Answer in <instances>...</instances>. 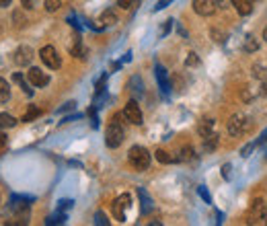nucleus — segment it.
I'll return each instance as SVG.
<instances>
[{
  "label": "nucleus",
  "instance_id": "nucleus-1",
  "mask_svg": "<svg viewBox=\"0 0 267 226\" xmlns=\"http://www.w3.org/2000/svg\"><path fill=\"white\" fill-rule=\"evenodd\" d=\"M119 118H121V116L117 113V116H113V120H111L109 126H107V132H105V144H107L109 148H117V146H121V142H123V138H125V130H123Z\"/></svg>",
  "mask_w": 267,
  "mask_h": 226
},
{
  "label": "nucleus",
  "instance_id": "nucleus-2",
  "mask_svg": "<svg viewBox=\"0 0 267 226\" xmlns=\"http://www.w3.org/2000/svg\"><path fill=\"white\" fill-rule=\"evenodd\" d=\"M127 158H129V165L138 171H146L150 167V152L144 146H131L127 152Z\"/></svg>",
  "mask_w": 267,
  "mask_h": 226
},
{
  "label": "nucleus",
  "instance_id": "nucleus-3",
  "mask_svg": "<svg viewBox=\"0 0 267 226\" xmlns=\"http://www.w3.org/2000/svg\"><path fill=\"white\" fill-rule=\"evenodd\" d=\"M251 130V120L244 116V113H234V116L230 118L228 122V132L232 136H242V134H247Z\"/></svg>",
  "mask_w": 267,
  "mask_h": 226
},
{
  "label": "nucleus",
  "instance_id": "nucleus-4",
  "mask_svg": "<svg viewBox=\"0 0 267 226\" xmlns=\"http://www.w3.org/2000/svg\"><path fill=\"white\" fill-rule=\"evenodd\" d=\"M39 58H41V62L46 64L48 68H52V70H58V68L62 66V60H60V56H58L54 45H46V48H41Z\"/></svg>",
  "mask_w": 267,
  "mask_h": 226
},
{
  "label": "nucleus",
  "instance_id": "nucleus-5",
  "mask_svg": "<svg viewBox=\"0 0 267 226\" xmlns=\"http://www.w3.org/2000/svg\"><path fill=\"white\" fill-rule=\"evenodd\" d=\"M123 118H125L129 124H134V126H142V109H140V105L136 103V99H131V101L125 105Z\"/></svg>",
  "mask_w": 267,
  "mask_h": 226
},
{
  "label": "nucleus",
  "instance_id": "nucleus-6",
  "mask_svg": "<svg viewBox=\"0 0 267 226\" xmlns=\"http://www.w3.org/2000/svg\"><path fill=\"white\" fill-rule=\"evenodd\" d=\"M218 0H193V11L199 17H212L218 11Z\"/></svg>",
  "mask_w": 267,
  "mask_h": 226
},
{
  "label": "nucleus",
  "instance_id": "nucleus-7",
  "mask_svg": "<svg viewBox=\"0 0 267 226\" xmlns=\"http://www.w3.org/2000/svg\"><path fill=\"white\" fill-rule=\"evenodd\" d=\"M129 201H131V197L127 195V193H121L119 197H115V201H113V216H115V220H119V222H123L125 220V210L129 208Z\"/></svg>",
  "mask_w": 267,
  "mask_h": 226
},
{
  "label": "nucleus",
  "instance_id": "nucleus-8",
  "mask_svg": "<svg viewBox=\"0 0 267 226\" xmlns=\"http://www.w3.org/2000/svg\"><path fill=\"white\" fill-rule=\"evenodd\" d=\"M154 76H157V82H159V88H161V93L167 97L171 93V80H169V74L165 70V66L157 64L154 66Z\"/></svg>",
  "mask_w": 267,
  "mask_h": 226
},
{
  "label": "nucleus",
  "instance_id": "nucleus-9",
  "mask_svg": "<svg viewBox=\"0 0 267 226\" xmlns=\"http://www.w3.org/2000/svg\"><path fill=\"white\" fill-rule=\"evenodd\" d=\"M27 76H29V82L33 86H37V88H43V86L50 84V76L43 72V70H39V68H29Z\"/></svg>",
  "mask_w": 267,
  "mask_h": 226
},
{
  "label": "nucleus",
  "instance_id": "nucleus-10",
  "mask_svg": "<svg viewBox=\"0 0 267 226\" xmlns=\"http://www.w3.org/2000/svg\"><path fill=\"white\" fill-rule=\"evenodd\" d=\"M15 62L19 66H29L33 62V50L29 45H21V48L15 52Z\"/></svg>",
  "mask_w": 267,
  "mask_h": 226
},
{
  "label": "nucleus",
  "instance_id": "nucleus-11",
  "mask_svg": "<svg viewBox=\"0 0 267 226\" xmlns=\"http://www.w3.org/2000/svg\"><path fill=\"white\" fill-rule=\"evenodd\" d=\"M138 197H140V210H142V214L144 216L150 214L154 210V201H152V197L148 195V191L144 187H138Z\"/></svg>",
  "mask_w": 267,
  "mask_h": 226
},
{
  "label": "nucleus",
  "instance_id": "nucleus-12",
  "mask_svg": "<svg viewBox=\"0 0 267 226\" xmlns=\"http://www.w3.org/2000/svg\"><path fill=\"white\" fill-rule=\"evenodd\" d=\"M267 218V208H265V203L259 199L253 203V208H251V222H263Z\"/></svg>",
  "mask_w": 267,
  "mask_h": 226
},
{
  "label": "nucleus",
  "instance_id": "nucleus-13",
  "mask_svg": "<svg viewBox=\"0 0 267 226\" xmlns=\"http://www.w3.org/2000/svg\"><path fill=\"white\" fill-rule=\"evenodd\" d=\"M232 5H234V9H236V13H238V15L247 17V15H251V13H253L255 0H232Z\"/></svg>",
  "mask_w": 267,
  "mask_h": 226
},
{
  "label": "nucleus",
  "instance_id": "nucleus-14",
  "mask_svg": "<svg viewBox=\"0 0 267 226\" xmlns=\"http://www.w3.org/2000/svg\"><path fill=\"white\" fill-rule=\"evenodd\" d=\"M70 54H72L74 58H80V60H84V58H86V50H84L82 39H80L78 35L74 37V43L70 45Z\"/></svg>",
  "mask_w": 267,
  "mask_h": 226
},
{
  "label": "nucleus",
  "instance_id": "nucleus-15",
  "mask_svg": "<svg viewBox=\"0 0 267 226\" xmlns=\"http://www.w3.org/2000/svg\"><path fill=\"white\" fill-rule=\"evenodd\" d=\"M197 132H199L202 138H208L210 134H214V122L212 120H202L199 126H197Z\"/></svg>",
  "mask_w": 267,
  "mask_h": 226
},
{
  "label": "nucleus",
  "instance_id": "nucleus-16",
  "mask_svg": "<svg viewBox=\"0 0 267 226\" xmlns=\"http://www.w3.org/2000/svg\"><path fill=\"white\" fill-rule=\"evenodd\" d=\"M129 90H131L134 97H142V95H144V84H142L140 76H134V78L129 80Z\"/></svg>",
  "mask_w": 267,
  "mask_h": 226
},
{
  "label": "nucleus",
  "instance_id": "nucleus-17",
  "mask_svg": "<svg viewBox=\"0 0 267 226\" xmlns=\"http://www.w3.org/2000/svg\"><path fill=\"white\" fill-rule=\"evenodd\" d=\"M13 80H15V82H17V84H19L21 88H23V90H25V95H29V97L33 95V88L29 86V82H27V80L23 78V74H21V72H15V76H13Z\"/></svg>",
  "mask_w": 267,
  "mask_h": 226
},
{
  "label": "nucleus",
  "instance_id": "nucleus-18",
  "mask_svg": "<svg viewBox=\"0 0 267 226\" xmlns=\"http://www.w3.org/2000/svg\"><path fill=\"white\" fill-rule=\"evenodd\" d=\"M11 99V84L0 76V103H7Z\"/></svg>",
  "mask_w": 267,
  "mask_h": 226
},
{
  "label": "nucleus",
  "instance_id": "nucleus-19",
  "mask_svg": "<svg viewBox=\"0 0 267 226\" xmlns=\"http://www.w3.org/2000/svg\"><path fill=\"white\" fill-rule=\"evenodd\" d=\"M99 23H103V27H111V25H115V23H117V17H115L113 11H105L101 15V21Z\"/></svg>",
  "mask_w": 267,
  "mask_h": 226
},
{
  "label": "nucleus",
  "instance_id": "nucleus-20",
  "mask_svg": "<svg viewBox=\"0 0 267 226\" xmlns=\"http://www.w3.org/2000/svg\"><path fill=\"white\" fill-rule=\"evenodd\" d=\"M17 126V120L9 113H0V130H7V128H15Z\"/></svg>",
  "mask_w": 267,
  "mask_h": 226
},
{
  "label": "nucleus",
  "instance_id": "nucleus-21",
  "mask_svg": "<svg viewBox=\"0 0 267 226\" xmlns=\"http://www.w3.org/2000/svg\"><path fill=\"white\" fill-rule=\"evenodd\" d=\"M154 156H157V161L163 163V165H171V163L177 161V156H169V152H165V150H157Z\"/></svg>",
  "mask_w": 267,
  "mask_h": 226
},
{
  "label": "nucleus",
  "instance_id": "nucleus-22",
  "mask_svg": "<svg viewBox=\"0 0 267 226\" xmlns=\"http://www.w3.org/2000/svg\"><path fill=\"white\" fill-rule=\"evenodd\" d=\"M64 222H66V214L60 212V210H58V214H54V216H50V218L46 220L48 226H52V224H64Z\"/></svg>",
  "mask_w": 267,
  "mask_h": 226
},
{
  "label": "nucleus",
  "instance_id": "nucleus-23",
  "mask_svg": "<svg viewBox=\"0 0 267 226\" xmlns=\"http://www.w3.org/2000/svg\"><path fill=\"white\" fill-rule=\"evenodd\" d=\"M39 116H41V111H39L37 107H33V105H31V107H29V111L25 113L23 120H21V122H33V120H35V118H39Z\"/></svg>",
  "mask_w": 267,
  "mask_h": 226
},
{
  "label": "nucleus",
  "instance_id": "nucleus-24",
  "mask_svg": "<svg viewBox=\"0 0 267 226\" xmlns=\"http://www.w3.org/2000/svg\"><path fill=\"white\" fill-rule=\"evenodd\" d=\"M253 76L259 78V80H267V68L265 66H253Z\"/></svg>",
  "mask_w": 267,
  "mask_h": 226
},
{
  "label": "nucleus",
  "instance_id": "nucleus-25",
  "mask_svg": "<svg viewBox=\"0 0 267 226\" xmlns=\"http://www.w3.org/2000/svg\"><path fill=\"white\" fill-rule=\"evenodd\" d=\"M43 5H46V11L48 13H56L62 7V0H43Z\"/></svg>",
  "mask_w": 267,
  "mask_h": 226
},
{
  "label": "nucleus",
  "instance_id": "nucleus-26",
  "mask_svg": "<svg viewBox=\"0 0 267 226\" xmlns=\"http://www.w3.org/2000/svg\"><path fill=\"white\" fill-rule=\"evenodd\" d=\"M259 50V43H257V39L255 37H247V43H244V52H257Z\"/></svg>",
  "mask_w": 267,
  "mask_h": 226
},
{
  "label": "nucleus",
  "instance_id": "nucleus-27",
  "mask_svg": "<svg viewBox=\"0 0 267 226\" xmlns=\"http://www.w3.org/2000/svg\"><path fill=\"white\" fill-rule=\"evenodd\" d=\"M119 9H123V11H129V9H134V7H138L140 5V0H119Z\"/></svg>",
  "mask_w": 267,
  "mask_h": 226
},
{
  "label": "nucleus",
  "instance_id": "nucleus-28",
  "mask_svg": "<svg viewBox=\"0 0 267 226\" xmlns=\"http://www.w3.org/2000/svg\"><path fill=\"white\" fill-rule=\"evenodd\" d=\"M193 156V148L191 146H185L181 150V156H177V161H189V158Z\"/></svg>",
  "mask_w": 267,
  "mask_h": 226
},
{
  "label": "nucleus",
  "instance_id": "nucleus-29",
  "mask_svg": "<svg viewBox=\"0 0 267 226\" xmlns=\"http://www.w3.org/2000/svg\"><path fill=\"white\" fill-rule=\"evenodd\" d=\"M72 203H74L72 199H62V201L58 203V210H60V212H66V210H70V208H72Z\"/></svg>",
  "mask_w": 267,
  "mask_h": 226
},
{
  "label": "nucleus",
  "instance_id": "nucleus-30",
  "mask_svg": "<svg viewBox=\"0 0 267 226\" xmlns=\"http://www.w3.org/2000/svg\"><path fill=\"white\" fill-rule=\"evenodd\" d=\"M21 7H23V9H37L39 7V0H21Z\"/></svg>",
  "mask_w": 267,
  "mask_h": 226
},
{
  "label": "nucleus",
  "instance_id": "nucleus-31",
  "mask_svg": "<svg viewBox=\"0 0 267 226\" xmlns=\"http://www.w3.org/2000/svg\"><path fill=\"white\" fill-rule=\"evenodd\" d=\"M95 224H99V226H107L109 220H107V216H105L103 212H97V214H95Z\"/></svg>",
  "mask_w": 267,
  "mask_h": 226
},
{
  "label": "nucleus",
  "instance_id": "nucleus-32",
  "mask_svg": "<svg viewBox=\"0 0 267 226\" xmlns=\"http://www.w3.org/2000/svg\"><path fill=\"white\" fill-rule=\"evenodd\" d=\"M197 191H199V195H202V199L206 201V203H212V197H210V193H208V189L202 185V187H197Z\"/></svg>",
  "mask_w": 267,
  "mask_h": 226
},
{
  "label": "nucleus",
  "instance_id": "nucleus-33",
  "mask_svg": "<svg viewBox=\"0 0 267 226\" xmlns=\"http://www.w3.org/2000/svg\"><path fill=\"white\" fill-rule=\"evenodd\" d=\"M171 3H173V0H159V3H157V7H154V11H157V13H159V11L167 9V7L171 5Z\"/></svg>",
  "mask_w": 267,
  "mask_h": 226
},
{
  "label": "nucleus",
  "instance_id": "nucleus-34",
  "mask_svg": "<svg viewBox=\"0 0 267 226\" xmlns=\"http://www.w3.org/2000/svg\"><path fill=\"white\" fill-rule=\"evenodd\" d=\"M197 64H199L197 56H195V54H189V56H187V60H185V66H197Z\"/></svg>",
  "mask_w": 267,
  "mask_h": 226
},
{
  "label": "nucleus",
  "instance_id": "nucleus-35",
  "mask_svg": "<svg viewBox=\"0 0 267 226\" xmlns=\"http://www.w3.org/2000/svg\"><path fill=\"white\" fill-rule=\"evenodd\" d=\"M255 146H257L255 142H251V144H247V146H244V148L240 150V156H244V158H247V156H249V152H251V150H253Z\"/></svg>",
  "mask_w": 267,
  "mask_h": 226
},
{
  "label": "nucleus",
  "instance_id": "nucleus-36",
  "mask_svg": "<svg viewBox=\"0 0 267 226\" xmlns=\"http://www.w3.org/2000/svg\"><path fill=\"white\" fill-rule=\"evenodd\" d=\"M171 27H173V21H171V19H169V21H165V27H163V31H161V35L165 37V35H167L169 31H171Z\"/></svg>",
  "mask_w": 267,
  "mask_h": 226
},
{
  "label": "nucleus",
  "instance_id": "nucleus-37",
  "mask_svg": "<svg viewBox=\"0 0 267 226\" xmlns=\"http://www.w3.org/2000/svg\"><path fill=\"white\" fill-rule=\"evenodd\" d=\"M74 105H76L74 101H70V103H66V105H64L62 109H58V113H64V111H70V109H74Z\"/></svg>",
  "mask_w": 267,
  "mask_h": 226
},
{
  "label": "nucleus",
  "instance_id": "nucleus-38",
  "mask_svg": "<svg viewBox=\"0 0 267 226\" xmlns=\"http://www.w3.org/2000/svg\"><path fill=\"white\" fill-rule=\"evenodd\" d=\"M265 142H267V130H263V134L259 136V140H257L255 144H257V146H261V144H265Z\"/></svg>",
  "mask_w": 267,
  "mask_h": 226
},
{
  "label": "nucleus",
  "instance_id": "nucleus-39",
  "mask_svg": "<svg viewBox=\"0 0 267 226\" xmlns=\"http://www.w3.org/2000/svg\"><path fill=\"white\" fill-rule=\"evenodd\" d=\"M222 177H224V179H230V165H224V167H222Z\"/></svg>",
  "mask_w": 267,
  "mask_h": 226
},
{
  "label": "nucleus",
  "instance_id": "nucleus-40",
  "mask_svg": "<svg viewBox=\"0 0 267 226\" xmlns=\"http://www.w3.org/2000/svg\"><path fill=\"white\" fill-rule=\"evenodd\" d=\"M7 146V136L3 134V132H0V150H3Z\"/></svg>",
  "mask_w": 267,
  "mask_h": 226
},
{
  "label": "nucleus",
  "instance_id": "nucleus-41",
  "mask_svg": "<svg viewBox=\"0 0 267 226\" xmlns=\"http://www.w3.org/2000/svg\"><path fill=\"white\" fill-rule=\"evenodd\" d=\"M261 95H263V97H267V80H265V82H263V86H261Z\"/></svg>",
  "mask_w": 267,
  "mask_h": 226
},
{
  "label": "nucleus",
  "instance_id": "nucleus-42",
  "mask_svg": "<svg viewBox=\"0 0 267 226\" xmlns=\"http://www.w3.org/2000/svg\"><path fill=\"white\" fill-rule=\"evenodd\" d=\"M11 3H13V0H0V7H3V9H5V7H9Z\"/></svg>",
  "mask_w": 267,
  "mask_h": 226
},
{
  "label": "nucleus",
  "instance_id": "nucleus-43",
  "mask_svg": "<svg viewBox=\"0 0 267 226\" xmlns=\"http://www.w3.org/2000/svg\"><path fill=\"white\" fill-rule=\"evenodd\" d=\"M263 39L267 41V27H265V31H263Z\"/></svg>",
  "mask_w": 267,
  "mask_h": 226
}]
</instances>
